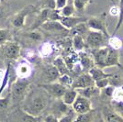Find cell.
Instances as JSON below:
<instances>
[{
  "mask_svg": "<svg viewBox=\"0 0 123 122\" xmlns=\"http://www.w3.org/2000/svg\"><path fill=\"white\" fill-rule=\"evenodd\" d=\"M50 98H51L42 87L31 85L25 99L21 103L22 111L33 117H41L48 107Z\"/></svg>",
  "mask_w": 123,
  "mask_h": 122,
  "instance_id": "1",
  "label": "cell"
},
{
  "mask_svg": "<svg viewBox=\"0 0 123 122\" xmlns=\"http://www.w3.org/2000/svg\"><path fill=\"white\" fill-rule=\"evenodd\" d=\"M31 83L29 79L16 78L15 81L10 84L8 91L11 94L12 104H21L25 99L28 92L31 87Z\"/></svg>",
  "mask_w": 123,
  "mask_h": 122,
  "instance_id": "2",
  "label": "cell"
},
{
  "mask_svg": "<svg viewBox=\"0 0 123 122\" xmlns=\"http://www.w3.org/2000/svg\"><path fill=\"white\" fill-rule=\"evenodd\" d=\"M38 12V6L35 5H28L21 8L12 16L9 19V25L14 30H21L25 27L26 19L32 13Z\"/></svg>",
  "mask_w": 123,
  "mask_h": 122,
  "instance_id": "3",
  "label": "cell"
},
{
  "mask_svg": "<svg viewBox=\"0 0 123 122\" xmlns=\"http://www.w3.org/2000/svg\"><path fill=\"white\" fill-rule=\"evenodd\" d=\"M0 55L2 59L4 58L7 62L18 61L21 55V47L19 43L14 41L4 43L0 46Z\"/></svg>",
  "mask_w": 123,
  "mask_h": 122,
  "instance_id": "4",
  "label": "cell"
},
{
  "mask_svg": "<svg viewBox=\"0 0 123 122\" xmlns=\"http://www.w3.org/2000/svg\"><path fill=\"white\" fill-rule=\"evenodd\" d=\"M84 38H85L86 48H89L92 50V49H98V48L106 47L109 37L106 36L100 31L89 30Z\"/></svg>",
  "mask_w": 123,
  "mask_h": 122,
  "instance_id": "5",
  "label": "cell"
},
{
  "mask_svg": "<svg viewBox=\"0 0 123 122\" xmlns=\"http://www.w3.org/2000/svg\"><path fill=\"white\" fill-rule=\"evenodd\" d=\"M86 23L90 30L100 31L106 36L110 37L108 35V27H107V14L106 13H102L98 16L88 18Z\"/></svg>",
  "mask_w": 123,
  "mask_h": 122,
  "instance_id": "6",
  "label": "cell"
},
{
  "mask_svg": "<svg viewBox=\"0 0 123 122\" xmlns=\"http://www.w3.org/2000/svg\"><path fill=\"white\" fill-rule=\"evenodd\" d=\"M61 76V73L57 70V68L53 64L46 63L41 68V83L39 85L42 84H50V83H54L57 82L59 77Z\"/></svg>",
  "mask_w": 123,
  "mask_h": 122,
  "instance_id": "7",
  "label": "cell"
},
{
  "mask_svg": "<svg viewBox=\"0 0 123 122\" xmlns=\"http://www.w3.org/2000/svg\"><path fill=\"white\" fill-rule=\"evenodd\" d=\"M108 51H109V47L108 46L91 50L90 53L94 59L96 66L99 67L101 69L107 68V58H108Z\"/></svg>",
  "mask_w": 123,
  "mask_h": 122,
  "instance_id": "8",
  "label": "cell"
},
{
  "mask_svg": "<svg viewBox=\"0 0 123 122\" xmlns=\"http://www.w3.org/2000/svg\"><path fill=\"white\" fill-rule=\"evenodd\" d=\"M39 85L42 87L49 94V96L51 98H54V99L62 98V96L64 95L65 91L67 90V87L62 85L58 82L50 83V84H42V85Z\"/></svg>",
  "mask_w": 123,
  "mask_h": 122,
  "instance_id": "9",
  "label": "cell"
},
{
  "mask_svg": "<svg viewBox=\"0 0 123 122\" xmlns=\"http://www.w3.org/2000/svg\"><path fill=\"white\" fill-rule=\"evenodd\" d=\"M72 109L74 111V113H76L77 115L86 114V113H88V112L93 110L92 103L90 101V99L78 95L74 103L72 105Z\"/></svg>",
  "mask_w": 123,
  "mask_h": 122,
  "instance_id": "10",
  "label": "cell"
},
{
  "mask_svg": "<svg viewBox=\"0 0 123 122\" xmlns=\"http://www.w3.org/2000/svg\"><path fill=\"white\" fill-rule=\"evenodd\" d=\"M32 71H33L32 65L27 60L18 61L17 66L14 68L16 78H20V79H29L32 74Z\"/></svg>",
  "mask_w": 123,
  "mask_h": 122,
  "instance_id": "11",
  "label": "cell"
},
{
  "mask_svg": "<svg viewBox=\"0 0 123 122\" xmlns=\"http://www.w3.org/2000/svg\"><path fill=\"white\" fill-rule=\"evenodd\" d=\"M95 85V81L93 80L91 75L89 74V73H82L81 74L77 75L76 78L74 79L72 87L74 89H83V88H86L89 86Z\"/></svg>",
  "mask_w": 123,
  "mask_h": 122,
  "instance_id": "12",
  "label": "cell"
},
{
  "mask_svg": "<svg viewBox=\"0 0 123 122\" xmlns=\"http://www.w3.org/2000/svg\"><path fill=\"white\" fill-rule=\"evenodd\" d=\"M71 111L72 110L70 109V106L66 105L62 100V98L55 99V101L53 102L51 106V114L54 115L59 119L61 117L66 116L67 114H69Z\"/></svg>",
  "mask_w": 123,
  "mask_h": 122,
  "instance_id": "13",
  "label": "cell"
},
{
  "mask_svg": "<svg viewBox=\"0 0 123 122\" xmlns=\"http://www.w3.org/2000/svg\"><path fill=\"white\" fill-rule=\"evenodd\" d=\"M51 10L52 9L48 8V7H41V9L38 11L37 17L35 18V19L33 21V23L31 24V26L29 28V30H33L41 29V26L49 20V18H50V14H51Z\"/></svg>",
  "mask_w": 123,
  "mask_h": 122,
  "instance_id": "14",
  "label": "cell"
},
{
  "mask_svg": "<svg viewBox=\"0 0 123 122\" xmlns=\"http://www.w3.org/2000/svg\"><path fill=\"white\" fill-rule=\"evenodd\" d=\"M41 30L47 31L52 34H59V33H70V31L65 29L60 21H51L48 20L41 27Z\"/></svg>",
  "mask_w": 123,
  "mask_h": 122,
  "instance_id": "15",
  "label": "cell"
},
{
  "mask_svg": "<svg viewBox=\"0 0 123 122\" xmlns=\"http://www.w3.org/2000/svg\"><path fill=\"white\" fill-rule=\"evenodd\" d=\"M78 58H79V64L83 71H85V73H88L93 67L96 66L91 53L89 54L85 51L78 52Z\"/></svg>",
  "mask_w": 123,
  "mask_h": 122,
  "instance_id": "16",
  "label": "cell"
},
{
  "mask_svg": "<svg viewBox=\"0 0 123 122\" xmlns=\"http://www.w3.org/2000/svg\"><path fill=\"white\" fill-rule=\"evenodd\" d=\"M86 20L87 18H85V17L72 16V17H62L60 22L62 24V26L65 29H67L68 30L70 31L75 26H77L78 24H80V23H82V22H86Z\"/></svg>",
  "mask_w": 123,
  "mask_h": 122,
  "instance_id": "17",
  "label": "cell"
},
{
  "mask_svg": "<svg viewBox=\"0 0 123 122\" xmlns=\"http://www.w3.org/2000/svg\"><path fill=\"white\" fill-rule=\"evenodd\" d=\"M11 105H12L11 94L10 92L8 91L6 97L0 98V121H2L1 119H3V117H6V114L10 108Z\"/></svg>",
  "mask_w": 123,
  "mask_h": 122,
  "instance_id": "18",
  "label": "cell"
},
{
  "mask_svg": "<svg viewBox=\"0 0 123 122\" xmlns=\"http://www.w3.org/2000/svg\"><path fill=\"white\" fill-rule=\"evenodd\" d=\"M22 38L24 40L29 41L31 43L34 42V43H38V42H41L43 36L41 34V32L38 30H27L22 34Z\"/></svg>",
  "mask_w": 123,
  "mask_h": 122,
  "instance_id": "19",
  "label": "cell"
},
{
  "mask_svg": "<svg viewBox=\"0 0 123 122\" xmlns=\"http://www.w3.org/2000/svg\"><path fill=\"white\" fill-rule=\"evenodd\" d=\"M54 50H55V47L51 42L50 41L42 42L39 48V55L42 59H45L50 57L54 52Z\"/></svg>",
  "mask_w": 123,
  "mask_h": 122,
  "instance_id": "20",
  "label": "cell"
},
{
  "mask_svg": "<svg viewBox=\"0 0 123 122\" xmlns=\"http://www.w3.org/2000/svg\"><path fill=\"white\" fill-rule=\"evenodd\" d=\"M112 66H119V51L113 50L109 47V51L108 53V58H107V67Z\"/></svg>",
  "mask_w": 123,
  "mask_h": 122,
  "instance_id": "21",
  "label": "cell"
},
{
  "mask_svg": "<svg viewBox=\"0 0 123 122\" xmlns=\"http://www.w3.org/2000/svg\"><path fill=\"white\" fill-rule=\"evenodd\" d=\"M88 73H89V74L91 75V77L95 82L104 79V78H111V77L114 76V74L107 73L104 72V69H101L98 66H94Z\"/></svg>",
  "mask_w": 123,
  "mask_h": 122,
  "instance_id": "22",
  "label": "cell"
},
{
  "mask_svg": "<svg viewBox=\"0 0 123 122\" xmlns=\"http://www.w3.org/2000/svg\"><path fill=\"white\" fill-rule=\"evenodd\" d=\"M77 97H78V92H77L76 89H74L73 87H70V88H67V90L65 91L64 95L62 97V100L64 102L66 105L71 107L73 104L74 103Z\"/></svg>",
  "mask_w": 123,
  "mask_h": 122,
  "instance_id": "23",
  "label": "cell"
},
{
  "mask_svg": "<svg viewBox=\"0 0 123 122\" xmlns=\"http://www.w3.org/2000/svg\"><path fill=\"white\" fill-rule=\"evenodd\" d=\"M72 47L74 51L78 52L84 51L85 49L86 48V41H85V38L81 35H74L73 36L72 39Z\"/></svg>",
  "mask_w": 123,
  "mask_h": 122,
  "instance_id": "24",
  "label": "cell"
},
{
  "mask_svg": "<svg viewBox=\"0 0 123 122\" xmlns=\"http://www.w3.org/2000/svg\"><path fill=\"white\" fill-rule=\"evenodd\" d=\"M77 92H78V95L84 97H86L88 99H90L91 97H94L97 95H100V90L96 85L83 88V89H77Z\"/></svg>",
  "mask_w": 123,
  "mask_h": 122,
  "instance_id": "25",
  "label": "cell"
},
{
  "mask_svg": "<svg viewBox=\"0 0 123 122\" xmlns=\"http://www.w3.org/2000/svg\"><path fill=\"white\" fill-rule=\"evenodd\" d=\"M103 117L105 122H123V117L116 111L105 109L103 111Z\"/></svg>",
  "mask_w": 123,
  "mask_h": 122,
  "instance_id": "26",
  "label": "cell"
},
{
  "mask_svg": "<svg viewBox=\"0 0 123 122\" xmlns=\"http://www.w3.org/2000/svg\"><path fill=\"white\" fill-rule=\"evenodd\" d=\"M52 64L57 68V70L59 71V73L62 74H66V73H70V70L68 69L65 61L63 60L62 57H56L53 61Z\"/></svg>",
  "mask_w": 123,
  "mask_h": 122,
  "instance_id": "27",
  "label": "cell"
},
{
  "mask_svg": "<svg viewBox=\"0 0 123 122\" xmlns=\"http://www.w3.org/2000/svg\"><path fill=\"white\" fill-rule=\"evenodd\" d=\"M11 8L7 2L4 0H0V22L5 21L10 16Z\"/></svg>",
  "mask_w": 123,
  "mask_h": 122,
  "instance_id": "28",
  "label": "cell"
},
{
  "mask_svg": "<svg viewBox=\"0 0 123 122\" xmlns=\"http://www.w3.org/2000/svg\"><path fill=\"white\" fill-rule=\"evenodd\" d=\"M90 30L88 26H87L86 21V22H82L80 24H78L77 26H75L74 29H72L70 30V34H72L73 36L74 35H81L83 37L86 35V33Z\"/></svg>",
  "mask_w": 123,
  "mask_h": 122,
  "instance_id": "29",
  "label": "cell"
},
{
  "mask_svg": "<svg viewBox=\"0 0 123 122\" xmlns=\"http://www.w3.org/2000/svg\"><path fill=\"white\" fill-rule=\"evenodd\" d=\"M108 46L113 49V50H117V51H119L123 46V42L121 41V39H119L117 36H110L108 38Z\"/></svg>",
  "mask_w": 123,
  "mask_h": 122,
  "instance_id": "30",
  "label": "cell"
},
{
  "mask_svg": "<svg viewBox=\"0 0 123 122\" xmlns=\"http://www.w3.org/2000/svg\"><path fill=\"white\" fill-rule=\"evenodd\" d=\"M13 41L12 32L8 29H0V46L7 41Z\"/></svg>",
  "mask_w": 123,
  "mask_h": 122,
  "instance_id": "31",
  "label": "cell"
},
{
  "mask_svg": "<svg viewBox=\"0 0 123 122\" xmlns=\"http://www.w3.org/2000/svg\"><path fill=\"white\" fill-rule=\"evenodd\" d=\"M94 120V111H90L86 114H79L74 117V122H93Z\"/></svg>",
  "mask_w": 123,
  "mask_h": 122,
  "instance_id": "32",
  "label": "cell"
},
{
  "mask_svg": "<svg viewBox=\"0 0 123 122\" xmlns=\"http://www.w3.org/2000/svg\"><path fill=\"white\" fill-rule=\"evenodd\" d=\"M112 101L116 103H123V85L116 86L114 88Z\"/></svg>",
  "mask_w": 123,
  "mask_h": 122,
  "instance_id": "33",
  "label": "cell"
},
{
  "mask_svg": "<svg viewBox=\"0 0 123 122\" xmlns=\"http://www.w3.org/2000/svg\"><path fill=\"white\" fill-rule=\"evenodd\" d=\"M60 12H61V15L62 17H72V16H74L75 12H77V11L74 7V3H69L62 9H61Z\"/></svg>",
  "mask_w": 123,
  "mask_h": 122,
  "instance_id": "34",
  "label": "cell"
},
{
  "mask_svg": "<svg viewBox=\"0 0 123 122\" xmlns=\"http://www.w3.org/2000/svg\"><path fill=\"white\" fill-rule=\"evenodd\" d=\"M57 82L59 84H61L62 85L67 87V88H70V87H72L74 79L70 75V73H66V74H62L61 76L59 77V79H58Z\"/></svg>",
  "mask_w": 123,
  "mask_h": 122,
  "instance_id": "35",
  "label": "cell"
},
{
  "mask_svg": "<svg viewBox=\"0 0 123 122\" xmlns=\"http://www.w3.org/2000/svg\"><path fill=\"white\" fill-rule=\"evenodd\" d=\"M119 15H118V22H117V25L115 27V30H114V32H113L112 36H116V33L118 31V30L120 29V27L122 26L123 24V0H120L119 1Z\"/></svg>",
  "mask_w": 123,
  "mask_h": 122,
  "instance_id": "36",
  "label": "cell"
},
{
  "mask_svg": "<svg viewBox=\"0 0 123 122\" xmlns=\"http://www.w3.org/2000/svg\"><path fill=\"white\" fill-rule=\"evenodd\" d=\"M92 1L91 0H73V3L74 5V7L77 12H83L85 11L86 6L90 4Z\"/></svg>",
  "mask_w": 123,
  "mask_h": 122,
  "instance_id": "37",
  "label": "cell"
},
{
  "mask_svg": "<svg viewBox=\"0 0 123 122\" xmlns=\"http://www.w3.org/2000/svg\"><path fill=\"white\" fill-rule=\"evenodd\" d=\"M20 121L21 122H43L41 121L40 117H33L31 115H29L25 112H23V114L20 117Z\"/></svg>",
  "mask_w": 123,
  "mask_h": 122,
  "instance_id": "38",
  "label": "cell"
},
{
  "mask_svg": "<svg viewBox=\"0 0 123 122\" xmlns=\"http://www.w3.org/2000/svg\"><path fill=\"white\" fill-rule=\"evenodd\" d=\"M95 85L98 87L99 90H103L106 87H108V85H110V78H104L101 80L96 81L95 82Z\"/></svg>",
  "mask_w": 123,
  "mask_h": 122,
  "instance_id": "39",
  "label": "cell"
},
{
  "mask_svg": "<svg viewBox=\"0 0 123 122\" xmlns=\"http://www.w3.org/2000/svg\"><path fill=\"white\" fill-rule=\"evenodd\" d=\"M62 16L61 15V12L58 9H52L50 14L49 20L51 21H61Z\"/></svg>",
  "mask_w": 123,
  "mask_h": 122,
  "instance_id": "40",
  "label": "cell"
},
{
  "mask_svg": "<svg viewBox=\"0 0 123 122\" xmlns=\"http://www.w3.org/2000/svg\"><path fill=\"white\" fill-rule=\"evenodd\" d=\"M74 111L73 110L69 114H67L66 116L61 117L59 122H74Z\"/></svg>",
  "mask_w": 123,
  "mask_h": 122,
  "instance_id": "41",
  "label": "cell"
},
{
  "mask_svg": "<svg viewBox=\"0 0 123 122\" xmlns=\"http://www.w3.org/2000/svg\"><path fill=\"white\" fill-rule=\"evenodd\" d=\"M68 4V0H55V9L61 10Z\"/></svg>",
  "mask_w": 123,
  "mask_h": 122,
  "instance_id": "42",
  "label": "cell"
},
{
  "mask_svg": "<svg viewBox=\"0 0 123 122\" xmlns=\"http://www.w3.org/2000/svg\"><path fill=\"white\" fill-rule=\"evenodd\" d=\"M42 120H43V122H59L60 119L57 117H55L54 115H52V114L50 113V114H48L47 116H45Z\"/></svg>",
  "mask_w": 123,
  "mask_h": 122,
  "instance_id": "43",
  "label": "cell"
},
{
  "mask_svg": "<svg viewBox=\"0 0 123 122\" xmlns=\"http://www.w3.org/2000/svg\"><path fill=\"white\" fill-rule=\"evenodd\" d=\"M109 14L112 17H118L119 15V6H113L109 8Z\"/></svg>",
  "mask_w": 123,
  "mask_h": 122,
  "instance_id": "44",
  "label": "cell"
},
{
  "mask_svg": "<svg viewBox=\"0 0 123 122\" xmlns=\"http://www.w3.org/2000/svg\"><path fill=\"white\" fill-rule=\"evenodd\" d=\"M0 58H1V55H0Z\"/></svg>",
  "mask_w": 123,
  "mask_h": 122,
  "instance_id": "45",
  "label": "cell"
},
{
  "mask_svg": "<svg viewBox=\"0 0 123 122\" xmlns=\"http://www.w3.org/2000/svg\"><path fill=\"white\" fill-rule=\"evenodd\" d=\"M0 122H2V121H0Z\"/></svg>",
  "mask_w": 123,
  "mask_h": 122,
  "instance_id": "46",
  "label": "cell"
},
{
  "mask_svg": "<svg viewBox=\"0 0 123 122\" xmlns=\"http://www.w3.org/2000/svg\"><path fill=\"white\" fill-rule=\"evenodd\" d=\"M91 1H92V0H91Z\"/></svg>",
  "mask_w": 123,
  "mask_h": 122,
  "instance_id": "47",
  "label": "cell"
}]
</instances>
